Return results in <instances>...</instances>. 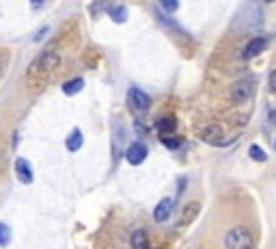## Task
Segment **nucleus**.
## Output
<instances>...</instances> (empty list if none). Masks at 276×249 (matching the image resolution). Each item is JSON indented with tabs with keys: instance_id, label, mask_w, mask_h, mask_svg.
Instances as JSON below:
<instances>
[{
	"instance_id": "obj_1",
	"label": "nucleus",
	"mask_w": 276,
	"mask_h": 249,
	"mask_svg": "<svg viewBox=\"0 0 276 249\" xmlns=\"http://www.w3.org/2000/svg\"><path fill=\"white\" fill-rule=\"evenodd\" d=\"M61 63V54L56 50H43L28 67V76H46V74L54 72L56 65Z\"/></svg>"
},
{
	"instance_id": "obj_2",
	"label": "nucleus",
	"mask_w": 276,
	"mask_h": 249,
	"mask_svg": "<svg viewBox=\"0 0 276 249\" xmlns=\"http://www.w3.org/2000/svg\"><path fill=\"white\" fill-rule=\"evenodd\" d=\"M253 232L244 226H235L224 234V249H253Z\"/></svg>"
},
{
	"instance_id": "obj_3",
	"label": "nucleus",
	"mask_w": 276,
	"mask_h": 249,
	"mask_svg": "<svg viewBox=\"0 0 276 249\" xmlns=\"http://www.w3.org/2000/svg\"><path fill=\"white\" fill-rule=\"evenodd\" d=\"M253 91H255V80L244 78V80H237V83L231 87V98H233L235 102H246V100H250V96H253Z\"/></svg>"
},
{
	"instance_id": "obj_4",
	"label": "nucleus",
	"mask_w": 276,
	"mask_h": 249,
	"mask_svg": "<svg viewBox=\"0 0 276 249\" xmlns=\"http://www.w3.org/2000/svg\"><path fill=\"white\" fill-rule=\"evenodd\" d=\"M147 154H149V149H147L145 143H140V141L132 143V145L125 149V158H128L130 165H140L142 160L147 158Z\"/></svg>"
},
{
	"instance_id": "obj_5",
	"label": "nucleus",
	"mask_w": 276,
	"mask_h": 249,
	"mask_svg": "<svg viewBox=\"0 0 276 249\" xmlns=\"http://www.w3.org/2000/svg\"><path fill=\"white\" fill-rule=\"evenodd\" d=\"M128 100L136 111H147L149 107H151V98H149L145 91L136 89V87H132V89L128 91Z\"/></svg>"
},
{
	"instance_id": "obj_6",
	"label": "nucleus",
	"mask_w": 276,
	"mask_h": 249,
	"mask_svg": "<svg viewBox=\"0 0 276 249\" xmlns=\"http://www.w3.org/2000/svg\"><path fill=\"white\" fill-rule=\"evenodd\" d=\"M266 48H268V39H266V37H255V39H250L246 46H244L242 59H253V57H257V54H261Z\"/></svg>"
},
{
	"instance_id": "obj_7",
	"label": "nucleus",
	"mask_w": 276,
	"mask_h": 249,
	"mask_svg": "<svg viewBox=\"0 0 276 249\" xmlns=\"http://www.w3.org/2000/svg\"><path fill=\"white\" fill-rule=\"evenodd\" d=\"M199 213H201V204L197 202V199H192V202L184 204V208H181V215H179V223H181V226H188V223H192L194 219H197Z\"/></svg>"
},
{
	"instance_id": "obj_8",
	"label": "nucleus",
	"mask_w": 276,
	"mask_h": 249,
	"mask_svg": "<svg viewBox=\"0 0 276 249\" xmlns=\"http://www.w3.org/2000/svg\"><path fill=\"white\" fill-rule=\"evenodd\" d=\"M15 173H17V180H20V182H24V184L33 182V169H30V163L26 158L15 160Z\"/></svg>"
},
{
	"instance_id": "obj_9",
	"label": "nucleus",
	"mask_w": 276,
	"mask_h": 249,
	"mask_svg": "<svg viewBox=\"0 0 276 249\" xmlns=\"http://www.w3.org/2000/svg\"><path fill=\"white\" fill-rule=\"evenodd\" d=\"M171 210H173V199L171 197L162 199L158 206H155V210H153V219L158 223H164L168 219V215H171Z\"/></svg>"
},
{
	"instance_id": "obj_10",
	"label": "nucleus",
	"mask_w": 276,
	"mask_h": 249,
	"mask_svg": "<svg viewBox=\"0 0 276 249\" xmlns=\"http://www.w3.org/2000/svg\"><path fill=\"white\" fill-rule=\"evenodd\" d=\"M65 145H67L69 152H78V149L84 145V134H82V130H80V128H73L71 132H69V136H67Z\"/></svg>"
},
{
	"instance_id": "obj_11",
	"label": "nucleus",
	"mask_w": 276,
	"mask_h": 249,
	"mask_svg": "<svg viewBox=\"0 0 276 249\" xmlns=\"http://www.w3.org/2000/svg\"><path fill=\"white\" fill-rule=\"evenodd\" d=\"M84 89V80L82 78H69L67 83H63V93L65 96H76V93H80Z\"/></svg>"
},
{
	"instance_id": "obj_12",
	"label": "nucleus",
	"mask_w": 276,
	"mask_h": 249,
	"mask_svg": "<svg viewBox=\"0 0 276 249\" xmlns=\"http://www.w3.org/2000/svg\"><path fill=\"white\" fill-rule=\"evenodd\" d=\"M220 134H222V128L214 124V126H209V128H205V130H203L201 139L207 141V143H218V145H220Z\"/></svg>"
},
{
	"instance_id": "obj_13",
	"label": "nucleus",
	"mask_w": 276,
	"mask_h": 249,
	"mask_svg": "<svg viewBox=\"0 0 276 249\" xmlns=\"http://www.w3.org/2000/svg\"><path fill=\"white\" fill-rule=\"evenodd\" d=\"M132 249H149V239L145 230H136L132 234Z\"/></svg>"
},
{
	"instance_id": "obj_14",
	"label": "nucleus",
	"mask_w": 276,
	"mask_h": 249,
	"mask_svg": "<svg viewBox=\"0 0 276 249\" xmlns=\"http://www.w3.org/2000/svg\"><path fill=\"white\" fill-rule=\"evenodd\" d=\"M158 128H160L162 134H173L175 130H177V120H175L173 115H166L158 122Z\"/></svg>"
},
{
	"instance_id": "obj_15",
	"label": "nucleus",
	"mask_w": 276,
	"mask_h": 249,
	"mask_svg": "<svg viewBox=\"0 0 276 249\" xmlns=\"http://www.w3.org/2000/svg\"><path fill=\"white\" fill-rule=\"evenodd\" d=\"M108 13L112 17V22H117V24H123L125 20H128V9H125L123 4H112Z\"/></svg>"
},
{
	"instance_id": "obj_16",
	"label": "nucleus",
	"mask_w": 276,
	"mask_h": 249,
	"mask_svg": "<svg viewBox=\"0 0 276 249\" xmlns=\"http://www.w3.org/2000/svg\"><path fill=\"white\" fill-rule=\"evenodd\" d=\"M112 4H115L112 0H95V2L91 4V13L97 15V13H102V11H110Z\"/></svg>"
},
{
	"instance_id": "obj_17",
	"label": "nucleus",
	"mask_w": 276,
	"mask_h": 249,
	"mask_svg": "<svg viewBox=\"0 0 276 249\" xmlns=\"http://www.w3.org/2000/svg\"><path fill=\"white\" fill-rule=\"evenodd\" d=\"M248 156H250V158H255L257 163H266V158H268V156H266V152H263V149H261L259 145H250V147H248Z\"/></svg>"
},
{
	"instance_id": "obj_18",
	"label": "nucleus",
	"mask_w": 276,
	"mask_h": 249,
	"mask_svg": "<svg viewBox=\"0 0 276 249\" xmlns=\"http://www.w3.org/2000/svg\"><path fill=\"white\" fill-rule=\"evenodd\" d=\"M11 243V228L7 223H0V247H7Z\"/></svg>"
},
{
	"instance_id": "obj_19",
	"label": "nucleus",
	"mask_w": 276,
	"mask_h": 249,
	"mask_svg": "<svg viewBox=\"0 0 276 249\" xmlns=\"http://www.w3.org/2000/svg\"><path fill=\"white\" fill-rule=\"evenodd\" d=\"M160 2V9L166 11V13H173V11L179 9V0H158Z\"/></svg>"
},
{
	"instance_id": "obj_20",
	"label": "nucleus",
	"mask_w": 276,
	"mask_h": 249,
	"mask_svg": "<svg viewBox=\"0 0 276 249\" xmlns=\"http://www.w3.org/2000/svg\"><path fill=\"white\" fill-rule=\"evenodd\" d=\"M9 54L7 52H0V80H2L4 76V72H7V67H9Z\"/></svg>"
},
{
	"instance_id": "obj_21",
	"label": "nucleus",
	"mask_w": 276,
	"mask_h": 249,
	"mask_svg": "<svg viewBox=\"0 0 276 249\" xmlns=\"http://www.w3.org/2000/svg\"><path fill=\"white\" fill-rule=\"evenodd\" d=\"M162 143H164L166 147H171V149H175V147H179V145H181V141H179V139H166V136H162Z\"/></svg>"
},
{
	"instance_id": "obj_22",
	"label": "nucleus",
	"mask_w": 276,
	"mask_h": 249,
	"mask_svg": "<svg viewBox=\"0 0 276 249\" xmlns=\"http://www.w3.org/2000/svg\"><path fill=\"white\" fill-rule=\"evenodd\" d=\"M43 2H46V0H30V7H33V11H39L43 7Z\"/></svg>"
},
{
	"instance_id": "obj_23",
	"label": "nucleus",
	"mask_w": 276,
	"mask_h": 249,
	"mask_svg": "<svg viewBox=\"0 0 276 249\" xmlns=\"http://www.w3.org/2000/svg\"><path fill=\"white\" fill-rule=\"evenodd\" d=\"M48 30H50L48 26H43V28L39 30V33H37V35H35V41H41V39H43V37H46V35H48Z\"/></svg>"
},
{
	"instance_id": "obj_24",
	"label": "nucleus",
	"mask_w": 276,
	"mask_h": 249,
	"mask_svg": "<svg viewBox=\"0 0 276 249\" xmlns=\"http://www.w3.org/2000/svg\"><path fill=\"white\" fill-rule=\"evenodd\" d=\"M134 130L138 132V136H145V134H147V128L140 126V124H134Z\"/></svg>"
},
{
	"instance_id": "obj_25",
	"label": "nucleus",
	"mask_w": 276,
	"mask_h": 249,
	"mask_svg": "<svg viewBox=\"0 0 276 249\" xmlns=\"http://www.w3.org/2000/svg\"><path fill=\"white\" fill-rule=\"evenodd\" d=\"M270 89L276 91V70H274L272 74H270Z\"/></svg>"
},
{
	"instance_id": "obj_26",
	"label": "nucleus",
	"mask_w": 276,
	"mask_h": 249,
	"mask_svg": "<svg viewBox=\"0 0 276 249\" xmlns=\"http://www.w3.org/2000/svg\"><path fill=\"white\" fill-rule=\"evenodd\" d=\"M268 2H272V0H268Z\"/></svg>"
},
{
	"instance_id": "obj_27",
	"label": "nucleus",
	"mask_w": 276,
	"mask_h": 249,
	"mask_svg": "<svg viewBox=\"0 0 276 249\" xmlns=\"http://www.w3.org/2000/svg\"><path fill=\"white\" fill-rule=\"evenodd\" d=\"M274 145H276V143H274Z\"/></svg>"
}]
</instances>
